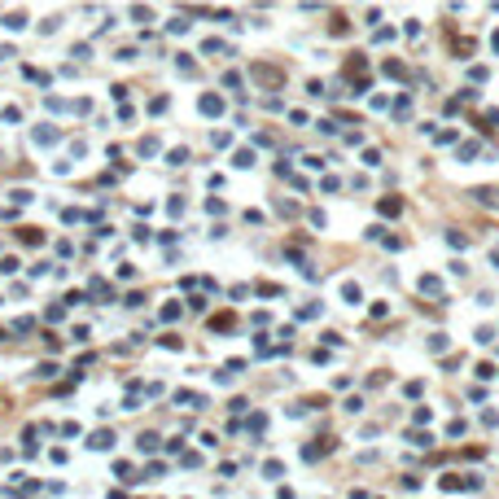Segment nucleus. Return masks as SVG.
<instances>
[{"instance_id":"obj_1","label":"nucleus","mask_w":499,"mask_h":499,"mask_svg":"<svg viewBox=\"0 0 499 499\" xmlns=\"http://www.w3.org/2000/svg\"><path fill=\"white\" fill-rule=\"evenodd\" d=\"M219 109H224L219 97H202V114H219Z\"/></svg>"},{"instance_id":"obj_2","label":"nucleus","mask_w":499,"mask_h":499,"mask_svg":"<svg viewBox=\"0 0 499 499\" xmlns=\"http://www.w3.org/2000/svg\"><path fill=\"white\" fill-rule=\"evenodd\" d=\"M109 442H114V438H109V429H101V434H92V442H88V447H97V451H105Z\"/></svg>"},{"instance_id":"obj_3","label":"nucleus","mask_w":499,"mask_h":499,"mask_svg":"<svg viewBox=\"0 0 499 499\" xmlns=\"http://www.w3.org/2000/svg\"><path fill=\"white\" fill-rule=\"evenodd\" d=\"M399 210H403L399 197H385V202H381V215H399Z\"/></svg>"},{"instance_id":"obj_4","label":"nucleus","mask_w":499,"mask_h":499,"mask_svg":"<svg viewBox=\"0 0 499 499\" xmlns=\"http://www.w3.org/2000/svg\"><path fill=\"white\" fill-rule=\"evenodd\" d=\"M9 197H13V202H18V206H26V202H31V188H13Z\"/></svg>"},{"instance_id":"obj_5","label":"nucleus","mask_w":499,"mask_h":499,"mask_svg":"<svg viewBox=\"0 0 499 499\" xmlns=\"http://www.w3.org/2000/svg\"><path fill=\"white\" fill-rule=\"evenodd\" d=\"M35 141H40V145H53V141H57V131H53V127H48V131L40 127V131H35Z\"/></svg>"},{"instance_id":"obj_6","label":"nucleus","mask_w":499,"mask_h":499,"mask_svg":"<svg viewBox=\"0 0 499 499\" xmlns=\"http://www.w3.org/2000/svg\"><path fill=\"white\" fill-rule=\"evenodd\" d=\"M5 26H9V31H18V26H26V18H22V13H9V18H5Z\"/></svg>"}]
</instances>
